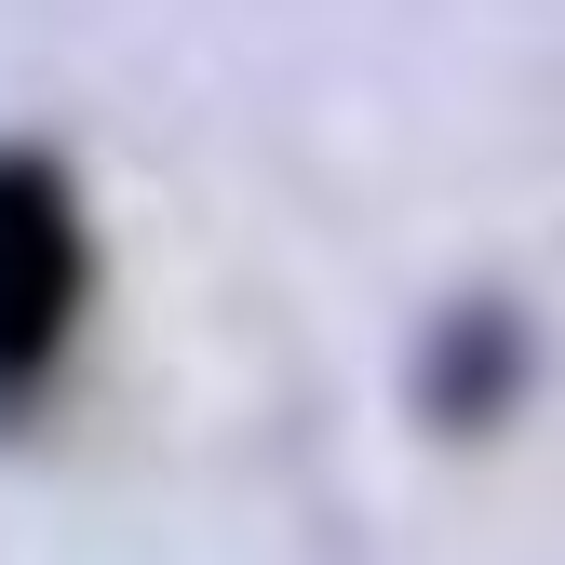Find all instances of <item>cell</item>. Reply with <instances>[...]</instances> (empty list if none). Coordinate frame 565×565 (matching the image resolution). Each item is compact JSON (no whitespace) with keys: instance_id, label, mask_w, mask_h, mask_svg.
Listing matches in <instances>:
<instances>
[{"instance_id":"cell-1","label":"cell","mask_w":565,"mask_h":565,"mask_svg":"<svg viewBox=\"0 0 565 565\" xmlns=\"http://www.w3.org/2000/svg\"><path fill=\"white\" fill-rule=\"evenodd\" d=\"M82 202L54 189V162H0V404H28L54 377L67 323H82Z\"/></svg>"}]
</instances>
